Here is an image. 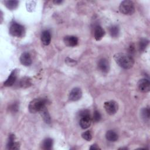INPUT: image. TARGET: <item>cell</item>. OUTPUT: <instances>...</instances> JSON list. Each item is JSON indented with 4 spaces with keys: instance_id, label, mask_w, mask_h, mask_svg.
Returning <instances> with one entry per match:
<instances>
[{
    "instance_id": "cell-5",
    "label": "cell",
    "mask_w": 150,
    "mask_h": 150,
    "mask_svg": "<svg viewBox=\"0 0 150 150\" xmlns=\"http://www.w3.org/2000/svg\"><path fill=\"white\" fill-rule=\"evenodd\" d=\"M104 107L106 112L110 115H113L115 114L118 108L117 103L113 100L105 102Z\"/></svg>"
},
{
    "instance_id": "cell-6",
    "label": "cell",
    "mask_w": 150,
    "mask_h": 150,
    "mask_svg": "<svg viewBox=\"0 0 150 150\" xmlns=\"http://www.w3.org/2000/svg\"><path fill=\"white\" fill-rule=\"evenodd\" d=\"M17 74H18L17 70L16 69L13 70L11 71L9 76H8V79L5 80V81H4V86L10 87V86H13L16 81V80L17 78Z\"/></svg>"
},
{
    "instance_id": "cell-11",
    "label": "cell",
    "mask_w": 150,
    "mask_h": 150,
    "mask_svg": "<svg viewBox=\"0 0 150 150\" xmlns=\"http://www.w3.org/2000/svg\"><path fill=\"white\" fill-rule=\"evenodd\" d=\"M7 148L8 149H19V144L15 142V135L11 134L7 143Z\"/></svg>"
},
{
    "instance_id": "cell-7",
    "label": "cell",
    "mask_w": 150,
    "mask_h": 150,
    "mask_svg": "<svg viewBox=\"0 0 150 150\" xmlns=\"http://www.w3.org/2000/svg\"><path fill=\"white\" fill-rule=\"evenodd\" d=\"M82 96V91L80 88H73L69 94V100L71 101H77L81 98Z\"/></svg>"
},
{
    "instance_id": "cell-29",
    "label": "cell",
    "mask_w": 150,
    "mask_h": 150,
    "mask_svg": "<svg viewBox=\"0 0 150 150\" xmlns=\"http://www.w3.org/2000/svg\"><path fill=\"white\" fill-rule=\"evenodd\" d=\"M100 149V148L97 146V145H95V144L91 145L90 148V149Z\"/></svg>"
},
{
    "instance_id": "cell-22",
    "label": "cell",
    "mask_w": 150,
    "mask_h": 150,
    "mask_svg": "<svg viewBox=\"0 0 150 150\" xmlns=\"http://www.w3.org/2000/svg\"><path fill=\"white\" fill-rule=\"evenodd\" d=\"M141 115L142 118L144 121H148L149 119L150 111L149 108H143L141 111Z\"/></svg>"
},
{
    "instance_id": "cell-1",
    "label": "cell",
    "mask_w": 150,
    "mask_h": 150,
    "mask_svg": "<svg viewBox=\"0 0 150 150\" xmlns=\"http://www.w3.org/2000/svg\"><path fill=\"white\" fill-rule=\"evenodd\" d=\"M114 59L118 66L124 69H131L134 64V60L132 57L123 53H115L114 55Z\"/></svg>"
},
{
    "instance_id": "cell-26",
    "label": "cell",
    "mask_w": 150,
    "mask_h": 150,
    "mask_svg": "<svg viewBox=\"0 0 150 150\" xmlns=\"http://www.w3.org/2000/svg\"><path fill=\"white\" fill-rule=\"evenodd\" d=\"M79 115L80 118L85 117H90V111L88 110H87V109H84V110H81L79 112Z\"/></svg>"
},
{
    "instance_id": "cell-30",
    "label": "cell",
    "mask_w": 150,
    "mask_h": 150,
    "mask_svg": "<svg viewBox=\"0 0 150 150\" xmlns=\"http://www.w3.org/2000/svg\"><path fill=\"white\" fill-rule=\"evenodd\" d=\"M54 2L55 4H59L62 3V1H54Z\"/></svg>"
},
{
    "instance_id": "cell-23",
    "label": "cell",
    "mask_w": 150,
    "mask_h": 150,
    "mask_svg": "<svg viewBox=\"0 0 150 150\" xmlns=\"http://www.w3.org/2000/svg\"><path fill=\"white\" fill-rule=\"evenodd\" d=\"M149 43V40L146 39H142L139 43V48L140 51H144Z\"/></svg>"
},
{
    "instance_id": "cell-16",
    "label": "cell",
    "mask_w": 150,
    "mask_h": 150,
    "mask_svg": "<svg viewBox=\"0 0 150 150\" xmlns=\"http://www.w3.org/2000/svg\"><path fill=\"white\" fill-rule=\"evenodd\" d=\"M91 124V119L90 117H85L80 118V126L83 129H86L88 128Z\"/></svg>"
},
{
    "instance_id": "cell-10",
    "label": "cell",
    "mask_w": 150,
    "mask_h": 150,
    "mask_svg": "<svg viewBox=\"0 0 150 150\" xmlns=\"http://www.w3.org/2000/svg\"><path fill=\"white\" fill-rule=\"evenodd\" d=\"M98 67L99 69L103 73H107L110 70L109 62L105 58H102L99 60L98 62Z\"/></svg>"
},
{
    "instance_id": "cell-4",
    "label": "cell",
    "mask_w": 150,
    "mask_h": 150,
    "mask_svg": "<svg viewBox=\"0 0 150 150\" xmlns=\"http://www.w3.org/2000/svg\"><path fill=\"white\" fill-rule=\"evenodd\" d=\"M120 11L124 14L127 15H132L135 12V7L134 4L132 1L125 0L123 1L120 5L119 7Z\"/></svg>"
},
{
    "instance_id": "cell-9",
    "label": "cell",
    "mask_w": 150,
    "mask_h": 150,
    "mask_svg": "<svg viewBox=\"0 0 150 150\" xmlns=\"http://www.w3.org/2000/svg\"><path fill=\"white\" fill-rule=\"evenodd\" d=\"M63 42L67 46L74 47L78 43V38L75 36H66L63 39Z\"/></svg>"
},
{
    "instance_id": "cell-2",
    "label": "cell",
    "mask_w": 150,
    "mask_h": 150,
    "mask_svg": "<svg viewBox=\"0 0 150 150\" xmlns=\"http://www.w3.org/2000/svg\"><path fill=\"white\" fill-rule=\"evenodd\" d=\"M46 100L43 98H35L32 100L29 105V110L31 113H36L46 106Z\"/></svg>"
},
{
    "instance_id": "cell-28",
    "label": "cell",
    "mask_w": 150,
    "mask_h": 150,
    "mask_svg": "<svg viewBox=\"0 0 150 150\" xmlns=\"http://www.w3.org/2000/svg\"><path fill=\"white\" fill-rule=\"evenodd\" d=\"M9 109L10 110L12 111V112H17L18 110V104L17 103H13V104H12L10 107H9Z\"/></svg>"
},
{
    "instance_id": "cell-27",
    "label": "cell",
    "mask_w": 150,
    "mask_h": 150,
    "mask_svg": "<svg viewBox=\"0 0 150 150\" xmlns=\"http://www.w3.org/2000/svg\"><path fill=\"white\" fill-rule=\"evenodd\" d=\"M65 62L69 66H74L77 64V62L76 60H74L71 58H69V57H67L65 59Z\"/></svg>"
},
{
    "instance_id": "cell-17",
    "label": "cell",
    "mask_w": 150,
    "mask_h": 150,
    "mask_svg": "<svg viewBox=\"0 0 150 150\" xmlns=\"http://www.w3.org/2000/svg\"><path fill=\"white\" fill-rule=\"evenodd\" d=\"M105 137L108 141L111 142L116 141L118 139V134L112 130L107 131L105 134Z\"/></svg>"
},
{
    "instance_id": "cell-21",
    "label": "cell",
    "mask_w": 150,
    "mask_h": 150,
    "mask_svg": "<svg viewBox=\"0 0 150 150\" xmlns=\"http://www.w3.org/2000/svg\"><path fill=\"white\" fill-rule=\"evenodd\" d=\"M31 84H32V83L30 82V79L26 77H25L21 79L19 81L20 86L23 88L29 87L30 86H31Z\"/></svg>"
},
{
    "instance_id": "cell-12",
    "label": "cell",
    "mask_w": 150,
    "mask_h": 150,
    "mask_svg": "<svg viewBox=\"0 0 150 150\" xmlns=\"http://www.w3.org/2000/svg\"><path fill=\"white\" fill-rule=\"evenodd\" d=\"M20 62L22 64L28 66L32 64V59L29 53L27 52L23 53L20 56Z\"/></svg>"
},
{
    "instance_id": "cell-3",
    "label": "cell",
    "mask_w": 150,
    "mask_h": 150,
    "mask_svg": "<svg viewBox=\"0 0 150 150\" xmlns=\"http://www.w3.org/2000/svg\"><path fill=\"white\" fill-rule=\"evenodd\" d=\"M9 33L13 36L18 38L22 37L25 33V28L23 26L15 21H13L9 27Z\"/></svg>"
},
{
    "instance_id": "cell-15",
    "label": "cell",
    "mask_w": 150,
    "mask_h": 150,
    "mask_svg": "<svg viewBox=\"0 0 150 150\" xmlns=\"http://www.w3.org/2000/svg\"><path fill=\"white\" fill-rule=\"evenodd\" d=\"M39 113L40 114L42 117L43 118L44 121L46 123V124H50L51 122V118H50V116L49 115V113L47 111V109L46 108V106L44 107L43 108H42L40 111H39Z\"/></svg>"
},
{
    "instance_id": "cell-24",
    "label": "cell",
    "mask_w": 150,
    "mask_h": 150,
    "mask_svg": "<svg viewBox=\"0 0 150 150\" xmlns=\"http://www.w3.org/2000/svg\"><path fill=\"white\" fill-rule=\"evenodd\" d=\"M81 137L86 141H90L92 139V134L90 131H86L81 134Z\"/></svg>"
},
{
    "instance_id": "cell-13",
    "label": "cell",
    "mask_w": 150,
    "mask_h": 150,
    "mask_svg": "<svg viewBox=\"0 0 150 150\" xmlns=\"http://www.w3.org/2000/svg\"><path fill=\"white\" fill-rule=\"evenodd\" d=\"M41 41L44 45H48L51 41V35L48 30H44L41 34Z\"/></svg>"
},
{
    "instance_id": "cell-18",
    "label": "cell",
    "mask_w": 150,
    "mask_h": 150,
    "mask_svg": "<svg viewBox=\"0 0 150 150\" xmlns=\"http://www.w3.org/2000/svg\"><path fill=\"white\" fill-rule=\"evenodd\" d=\"M18 4H19V2L16 0L5 1V5L8 9L10 10H13L16 9L18 6Z\"/></svg>"
},
{
    "instance_id": "cell-25",
    "label": "cell",
    "mask_w": 150,
    "mask_h": 150,
    "mask_svg": "<svg viewBox=\"0 0 150 150\" xmlns=\"http://www.w3.org/2000/svg\"><path fill=\"white\" fill-rule=\"evenodd\" d=\"M101 118V115L100 113V112L97 110H96L94 111V113H93V120L97 122H98L100 121Z\"/></svg>"
},
{
    "instance_id": "cell-14",
    "label": "cell",
    "mask_w": 150,
    "mask_h": 150,
    "mask_svg": "<svg viewBox=\"0 0 150 150\" xmlns=\"http://www.w3.org/2000/svg\"><path fill=\"white\" fill-rule=\"evenodd\" d=\"M94 38L96 40H100L105 35L104 30L100 26H97L94 28Z\"/></svg>"
},
{
    "instance_id": "cell-20",
    "label": "cell",
    "mask_w": 150,
    "mask_h": 150,
    "mask_svg": "<svg viewBox=\"0 0 150 150\" xmlns=\"http://www.w3.org/2000/svg\"><path fill=\"white\" fill-rule=\"evenodd\" d=\"M53 146V139L47 138L43 140L42 143V148L44 149H50Z\"/></svg>"
},
{
    "instance_id": "cell-8",
    "label": "cell",
    "mask_w": 150,
    "mask_h": 150,
    "mask_svg": "<svg viewBox=\"0 0 150 150\" xmlns=\"http://www.w3.org/2000/svg\"><path fill=\"white\" fill-rule=\"evenodd\" d=\"M139 89L142 92H148L150 90V82L146 79H142L139 80L138 83Z\"/></svg>"
},
{
    "instance_id": "cell-19",
    "label": "cell",
    "mask_w": 150,
    "mask_h": 150,
    "mask_svg": "<svg viewBox=\"0 0 150 150\" xmlns=\"http://www.w3.org/2000/svg\"><path fill=\"white\" fill-rule=\"evenodd\" d=\"M109 32L111 37L117 38L118 37L120 33L119 27L117 25H112L109 28Z\"/></svg>"
}]
</instances>
